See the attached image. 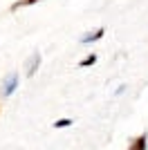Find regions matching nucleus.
Wrapping results in <instances>:
<instances>
[{"instance_id":"obj_1","label":"nucleus","mask_w":148,"mask_h":150,"mask_svg":"<svg viewBox=\"0 0 148 150\" xmlns=\"http://www.w3.org/2000/svg\"><path fill=\"white\" fill-rule=\"evenodd\" d=\"M2 88H5V90H2V94H5V96H11V94H14V90L18 88V74H16V72H14V74H9Z\"/></svg>"},{"instance_id":"obj_2","label":"nucleus","mask_w":148,"mask_h":150,"mask_svg":"<svg viewBox=\"0 0 148 150\" xmlns=\"http://www.w3.org/2000/svg\"><path fill=\"white\" fill-rule=\"evenodd\" d=\"M38 63H41V54H34V56L29 58V65H27V74H34V72H36V65Z\"/></svg>"},{"instance_id":"obj_3","label":"nucleus","mask_w":148,"mask_h":150,"mask_svg":"<svg viewBox=\"0 0 148 150\" xmlns=\"http://www.w3.org/2000/svg\"><path fill=\"white\" fill-rule=\"evenodd\" d=\"M103 34H105V29H97L94 34H90V36H83V38H81V43H92V40H99Z\"/></svg>"},{"instance_id":"obj_4","label":"nucleus","mask_w":148,"mask_h":150,"mask_svg":"<svg viewBox=\"0 0 148 150\" xmlns=\"http://www.w3.org/2000/svg\"><path fill=\"white\" fill-rule=\"evenodd\" d=\"M130 150H146V134H142V137L137 139V144L132 146Z\"/></svg>"},{"instance_id":"obj_5","label":"nucleus","mask_w":148,"mask_h":150,"mask_svg":"<svg viewBox=\"0 0 148 150\" xmlns=\"http://www.w3.org/2000/svg\"><path fill=\"white\" fill-rule=\"evenodd\" d=\"M94 61H97V56H94V54H92V56H88V58H83V61H81V67H88V65H92Z\"/></svg>"},{"instance_id":"obj_6","label":"nucleus","mask_w":148,"mask_h":150,"mask_svg":"<svg viewBox=\"0 0 148 150\" xmlns=\"http://www.w3.org/2000/svg\"><path fill=\"white\" fill-rule=\"evenodd\" d=\"M70 123H72V121H70V119H58V121H56V123H54V128H68Z\"/></svg>"},{"instance_id":"obj_7","label":"nucleus","mask_w":148,"mask_h":150,"mask_svg":"<svg viewBox=\"0 0 148 150\" xmlns=\"http://www.w3.org/2000/svg\"><path fill=\"white\" fill-rule=\"evenodd\" d=\"M29 2H36V0H20V2H16V5H14V9H16V7H20V5H29Z\"/></svg>"}]
</instances>
